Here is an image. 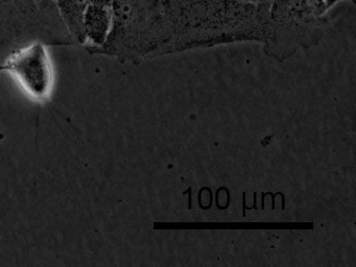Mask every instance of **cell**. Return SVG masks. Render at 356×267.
Instances as JSON below:
<instances>
[{"label": "cell", "mask_w": 356, "mask_h": 267, "mask_svg": "<svg viewBox=\"0 0 356 267\" xmlns=\"http://www.w3.org/2000/svg\"><path fill=\"white\" fill-rule=\"evenodd\" d=\"M76 45L55 0H0V62L33 42Z\"/></svg>", "instance_id": "cell-4"}, {"label": "cell", "mask_w": 356, "mask_h": 267, "mask_svg": "<svg viewBox=\"0 0 356 267\" xmlns=\"http://www.w3.org/2000/svg\"><path fill=\"white\" fill-rule=\"evenodd\" d=\"M62 21L76 41V45L84 44L83 17L89 0H55Z\"/></svg>", "instance_id": "cell-7"}, {"label": "cell", "mask_w": 356, "mask_h": 267, "mask_svg": "<svg viewBox=\"0 0 356 267\" xmlns=\"http://www.w3.org/2000/svg\"><path fill=\"white\" fill-rule=\"evenodd\" d=\"M112 26V0H89L83 17L85 50L92 54L108 39Z\"/></svg>", "instance_id": "cell-6"}, {"label": "cell", "mask_w": 356, "mask_h": 267, "mask_svg": "<svg viewBox=\"0 0 356 267\" xmlns=\"http://www.w3.org/2000/svg\"><path fill=\"white\" fill-rule=\"evenodd\" d=\"M324 0H273L264 52L279 62L320 43L330 27Z\"/></svg>", "instance_id": "cell-3"}, {"label": "cell", "mask_w": 356, "mask_h": 267, "mask_svg": "<svg viewBox=\"0 0 356 267\" xmlns=\"http://www.w3.org/2000/svg\"><path fill=\"white\" fill-rule=\"evenodd\" d=\"M49 47L42 42H33L14 50L0 62V72L9 73L22 91L37 102H49L55 87Z\"/></svg>", "instance_id": "cell-5"}, {"label": "cell", "mask_w": 356, "mask_h": 267, "mask_svg": "<svg viewBox=\"0 0 356 267\" xmlns=\"http://www.w3.org/2000/svg\"><path fill=\"white\" fill-rule=\"evenodd\" d=\"M341 1H343V0H324L325 4H326L327 8H328L329 10ZM351 1L354 2V0H351Z\"/></svg>", "instance_id": "cell-8"}, {"label": "cell", "mask_w": 356, "mask_h": 267, "mask_svg": "<svg viewBox=\"0 0 356 267\" xmlns=\"http://www.w3.org/2000/svg\"><path fill=\"white\" fill-rule=\"evenodd\" d=\"M172 31L168 54L225 44L264 43L270 4L241 0H165Z\"/></svg>", "instance_id": "cell-1"}, {"label": "cell", "mask_w": 356, "mask_h": 267, "mask_svg": "<svg viewBox=\"0 0 356 267\" xmlns=\"http://www.w3.org/2000/svg\"><path fill=\"white\" fill-rule=\"evenodd\" d=\"M172 31L165 0H112V26L102 47L91 54L139 64L168 54Z\"/></svg>", "instance_id": "cell-2"}]
</instances>
